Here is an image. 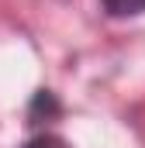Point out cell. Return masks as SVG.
<instances>
[{
    "instance_id": "1",
    "label": "cell",
    "mask_w": 145,
    "mask_h": 148,
    "mask_svg": "<svg viewBox=\"0 0 145 148\" xmlns=\"http://www.w3.org/2000/svg\"><path fill=\"white\" fill-rule=\"evenodd\" d=\"M59 100H55V93L52 90H38L35 100H31V107H28V124H45V121H52V117H59Z\"/></svg>"
},
{
    "instance_id": "2",
    "label": "cell",
    "mask_w": 145,
    "mask_h": 148,
    "mask_svg": "<svg viewBox=\"0 0 145 148\" xmlns=\"http://www.w3.org/2000/svg\"><path fill=\"white\" fill-rule=\"evenodd\" d=\"M100 7L107 10L110 17H135V14H145V0H100Z\"/></svg>"
},
{
    "instance_id": "3",
    "label": "cell",
    "mask_w": 145,
    "mask_h": 148,
    "mask_svg": "<svg viewBox=\"0 0 145 148\" xmlns=\"http://www.w3.org/2000/svg\"><path fill=\"white\" fill-rule=\"evenodd\" d=\"M24 148H69V145H66L59 134H35Z\"/></svg>"
}]
</instances>
